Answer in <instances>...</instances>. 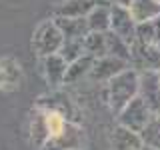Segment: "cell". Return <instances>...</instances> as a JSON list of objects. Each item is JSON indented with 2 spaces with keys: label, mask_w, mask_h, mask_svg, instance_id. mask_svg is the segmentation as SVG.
Segmentation results:
<instances>
[{
  "label": "cell",
  "mask_w": 160,
  "mask_h": 150,
  "mask_svg": "<svg viewBox=\"0 0 160 150\" xmlns=\"http://www.w3.org/2000/svg\"><path fill=\"white\" fill-rule=\"evenodd\" d=\"M138 82H140V72L136 68L128 66L116 74L114 78H110L106 82V100L112 112H120L132 98L138 96Z\"/></svg>",
  "instance_id": "obj_1"
},
{
  "label": "cell",
  "mask_w": 160,
  "mask_h": 150,
  "mask_svg": "<svg viewBox=\"0 0 160 150\" xmlns=\"http://www.w3.org/2000/svg\"><path fill=\"white\" fill-rule=\"evenodd\" d=\"M62 42H64V34H62V30L58 28V24L54 22V18L40 22L36 26V30H34V34H32L34 52H36L40 58L56 54L60 50V46H62Z\"/></svg>",
  "instance_id": "obj_2"
},
{
  "label": "cell",
  "mask_w": 160,
  "mask_h": 150,
  "mask_svg": "<svg viewBox=\"0 0 160 150\" xmlns=\"http://www.w3.org/2000/svg\"><path fill=\"white\" fill-rule=\"evenodd\" d=\"M154 114L156 112H154L140 96H136L118 112V124L134 130V132H142V128L150 122V118H152Z\"/></svg>",
  "instance_id": "obj_3"
},
{
  "label": "cell",
  "mask_w": 160,
  "mask_h": 150,
  "mask_svg": "<svg viewBox=\"0 0 160 150\" xmlns=\"http://www.w3.org/2000/svg\"><path fill=\"white\" fill-rule=\"evenodd\" d=\"M82 144H84L82 128L76 122L68 120L66 126L60 130V132H56L54 136H50L42 144L40 150H72V148H82Z\"/></svg>",
  "instance_id": "obj_4"
},
{
  "label": "cell",
  "mask_w": 160,
  "mask_h": 150,
  "mask_svg": "<svg viewBox=\"0 0 160 150\" xmlns=\"http://www.w3.org/2000/svg\"><path fill=\"white\" fill-rule=\"evenodd\" d=\"M130 66L136 68L138 72H142V70H160V46L134 40Z\"/></svg>",
  "instance_id": "obj_5"
},
{
  "label": "cell",
  "mask_w": 160,
  "mask_h": 150,
  "mask_svg": "<svg viewBox=\"0 0 160 150\" xmlns=\"http://www.w3.org/2000/svg\"><path fill=\"white\" fill-rule=\"evenodd\" d=\"M136 26H138V22L130 14V8L112 4V8H110V30L114 34L122 36L126 42L132 44L136 40Z\"/></svg>",
  "instance_id": "obj_6"
},
{
  "label": "cell",
  "mask_w": 160,
  "mask_h": 150,
  "mask_svg": "<svg viewBox=\"0 0 160 150\" xmlns=\"http://www.w3.org/2000/svg\"><path fill=\"white\" fill-rule=\"evenodd\" d=\"M138 96L154 112H160V70H142L140 72Z\"/></svg>",
  "instance_id": "obj_7"
},
{
  "label": "cell",
  "mask_w": 160,
  "mask_h": 150,
  "mask_svg": "<svg viewBox=\"0 0 160 150\" xmlns=\"http://www.w3.org/2000/svg\"><path fill=\"white\" fill-rule=\"evenodd\" d=\"M130 66L128 60H122V58H116V56H100V58H94V64H92V70H90V78L92 80H100V82H108L110 78H114L116 74H120L122 70H126Z\"/></svg>",
  "instance_id": "obj_8"
},
{
  "label": "cell",
  "mask_w": 160,
  "mask_h": 150,
  "mask_svg": "<svg viewBox=\"0 0 160 150\" xmlns=\"http://www.w3.org/2000/svg\"><path fill=\"white\" fill-rule=\"evenodd\" d=\"M36 106L44 108V110H54V112L62 114L64 118L72 120V122H76V118H78L76 116L78 110L72 104V100H70L66 94H60V92H52V94H46V96H40Z\"/></svg>",
  "instance_id": "obj_9"
},
{
  "label": "cell",
  "mask_w": 160,
  "mask_h": 150,
  "mask_svg": "<svg viewBox=\"0 0 160 150\" xmlns=\"http://www.w3.org/2000/svg\"><path fill=\"white\" fill-rule=\"evenodd\" d=\"M66 70H68V62L58 52L42 58V72L50 86H54V88L62 86L64 80H66Z\"/></svg>",
  "instance_id": "obj_10"
},
{
  "label": "cell",
  "mask_w": 160,
  "mask_h": 150,
  "mask_svg": "<svg viewBox=\"0 0 160 150\" xmlns=\"http://www.w3.org/2000/svg\"><path fill=\"white\" fill-rule=\"evenodd\" d=\"M110 146H112V150H142L144 142L140 132H134V130L118 124L110 136Z\"/></svg>",
  "instance_id": "obj_11"
},
{
  "label": "cell",
  "mask_w": 160,
  "mask_h": 150,
  "mask_svg": "<svg viewBox=\"0 0 160 150\" xmlns=\"http://www.w3.org/2000/svg\"><path fill=\"white\" fill-rule=\"evenodd\" d=\"M110 8H112L110 0H100L96 6L86 14L88 28L92 32H108L110 30Z\"/></svg>",
  "instance_id": "obj_12"
},
{
  "label": "cell",
  "mask_w": 160,
  "mask_h": 150,
  "mask_svg": "<svg viewBox=\"0 0 160 150\" xmlns=\"http://www.w3.org/2000/svg\"><path fill=\"white\" fill-rule=\"evenodd\" d=\"M54 22L62 30L64 38H84L90 32L86 16H54Z\"/></svg>",
  "instance_id": "obj_13"
},
{
  "label": "cell",
  "mask_w": 160,
  "mask_h": 150,
  "mask_svg": "<svg viewBox=\"0 0 160 150\" xmlns=\"http://www.w3.org/2000/svg\"><path fill=\"white\" fill-rule=\"evenodd\" d=\"M22 78V68L16 60L12 58H2L0 60V88L4 90H14L20 86Z\"/></svg>",
  "instance_id": "obj_14"
},
{
  "label": "cell",
  "mask_w": 160,
  "mask_h": 150,
  "mask_svg": "<svg viewBox=\"0 0 160 150\" xmlns=\"http://www.w3.org/2000/svg\"><path fill=\"white\" fill-rule=\"evenodd\" d=\"M30 142L36 148H42V144L48 140V126H46V118H44V110L42 108H34L30 114Z\"/></svg>",
  "instance_id": "obj_15"
},
{
  "label": "cell",
  "mask_w": 160,
  "mask_h": 150,
  "mask_svg": "<svg viewBox=\"0 0 160 150\" xmlns=\"http://www.w3.org/2000/svg\"><path fill=\"white\" fill-rule=\"evenodd\" d=\"M98 2L100 0H64L56 6L54 16H86Z\"/></svg>",
  "instance_id": "obj_16"
},
{
  "label": "cell",
  "mask_w": 160,
  "mask_h": 150,
  "mask_svg": "<svg viewBox=\"0 0 160 150\" xmlns=\"http://www.w3.org/2000/svg\"><path fill=\"white\" fill-rule=\"evenodd\" d=\"M92 64H94V56H90V54H84V56H80L76 60H72V62H68V70H66V80H64V84H76L84 76H90Z\"/></svg>",
  "instance_id": "obj_17"
},
{
  "label": "cell",
  "mask_w": 160,
  "mask_h": 150,
  "mask_svg": "<svg viewBox=\"0 0 160 150\" xmlns=\"http://www.w3.org/2000/svg\"><path fill=\"white\" fill-rule=\"evenodd\" d=\"M128 8L136 22H146L160 16V0H132Z\"/></svg>",
  "instance_id": "obj_18"
},
{
  "label": "cell",
  "mask_w": 160,
  "mask_h": 150,
  "mask_svg": "<svg viewBox=\"0 0 160 150\" xmlns=\"http://www.w3.org/2000/svg\"><path fill=\"white\" fill-rule=\"evenodd\" d=\"M106 54L116 56V58H122V60H128L130 62V56H132V44L126 42L122 36L114 34L112 30H108L106 32Z\"/></svg>",
  "instance_id": "obj_19"
},
{
  "label": "cell",
  "mask_w": 160,
  "mask_h": 150,
  "mask_svg": "<svg viewBox=\"0 0 160 150\" xmlns=\"http://www.w3.org/2000/svg\"><path fill=\"white\" fill-rule=\"evenodd\" d=\"M136 40L146 44H160V16L146 20V22H138Z\"/></svg>",
  "instance_id": "obj_20"
},
{
  "label": "cell",
  "mask_w": 160,
  "mask_h": 150,
  "mask_svg": "<svg viewBox=\"0 0 160 150\" xmlns=\"http://www.w3.org/2000/svg\"><path fill=\"white\" fill-rule=\"evenodd\" d=\"M84 48H86V54L94 58L106 56V32H90L84 36Z\"/></svg>",
  "instance_id": "obj_21"
},
{
  "label": "cell",
  "mask_w": 160,
  "mask_h": 150,
  "mask_svg": "<svg viewBox=\"0 0 160 150\" xmlns=\"http://www.w3.org/2000/svg\"><path fill=\"white\" fill-rule=\"evenodd\" d=\"M58 54L62 56L66 62H72L80 56L86 54V48H84V38H64L62 46H60Z\"/></svg>",
  "instance_id": "obj_22"
},
{
  "label": "cell",
  "mask_w": 160,
  "mask_h": 150,
  "mask_svg": "<svg viewBox=\"0 0 160 150\" xmlns=\"http://www.w3.org/2000/svg\"><path fill=\"white\" fill-rule=\"evenodd\" d=\"M140 136H142V142H144V144L154 146V148L160 150V114H158V112L154 114V116L150 118V122L142 128Z\"/></svg>",
  "instance_id": "obj_23"
},
{
  "label": "cell",
  "mask_w": 160,
  "mask_h": 150,
  "mask_svg": "<svg viewBox=\"0 0 160 150\" xmlns=\"http://www.w3.org/2000/svg\"><path fill=\"white\" fill-rule=\"evenodd\" d=\"M110 2L112 4H118V6H130V4H132V0H110Z\"/></svg>",
  "instance_id": "obj_24"
},
{
  "label": "cell",
  "mask_w": 160,
  "mask_h": 150,
  "mask_svg": "<svg viewBox=\"0 0 160 150\" xmlns=\"http://www.w3.org/2000/svg\"><path fill=\"white\" fill-rule=\"evenodd\" d=\"M142 150H158V148H154V146H148V144H144Z\"/></svg>",
  "instance_id": "obj_25"
},
{
  "label": "cell",
  "mask_w": 160,
  "mask_h": 150,
  "mask_svg": "<svg viewBox=\"0 0 160 150\" xmlns=\"http://www.w3.org/2000/svg\"><path fill=\"white\" fill-rule=\"evenodd\" d=\"M72 150H82V148H72Z\"/></svg>",
  "instance_id": "obj_26"
},
{
  "label": "cell",
  "mask_w": 160,
  "mask_h": 150,
  "mask_svg": "<svg viewBox=\"0 0 160 150\" xmlns=\"http://www.w3.org/2000/svg\"><path fill=\"white\" fill-rule=\"evenodd\" d=\"M158 114H160V112H158Z\"/></svg>",
  "instance_id": "obj_27"
}]
</instances>
